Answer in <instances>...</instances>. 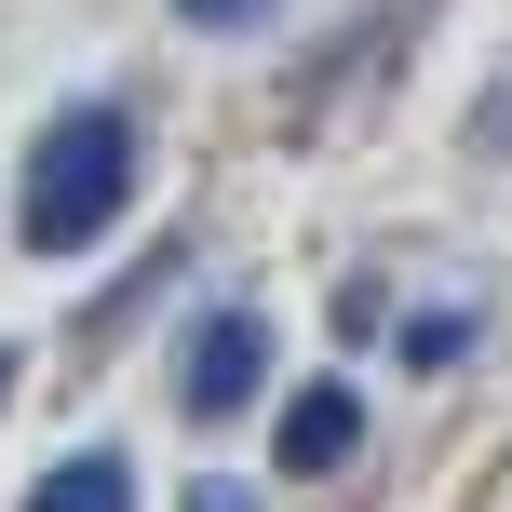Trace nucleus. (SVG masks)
Returning <instances> with one entry per match:
<instances>
[{
    "instance_id": "20e7f679",
    "label": "nucleus",
    "mask_w": 512,
    "mask_h": 512,
    "mask_svg": "<svg viewBox=\"0 0 512 512\" xmlns=\"http://www.w3.org/2000/svg\"><path fill=\"white\" fill-rule=\"evenodd\" d=\"M27 512H135V472L108 459V445H81V459H54L41 486H27Z\"/></svg>"
},
{
    "instance_id": "423d86ee",
    "label": "nucleus",
    "mask_w": 512,
    "mask_h": 512,
    "mask_svg": "<svg viewBox=\"0 0 512 512\" xmlns=\"http://www.w3.org/2000/svg\"><path fill=\"white\" fill-rule=\"evenodd\" d=\"M176 14H189V27H256L270 0H176Z\"/></svg>"
},
{
    "instance_id": "6e6552de",
    "label": "nucleus",
    "mask_w": 512,
    "mask_h": 512,
    "mask_svg": "<svg viewBox=\"0 0 512 512\" xmlns=\"http://www.w3.org/2000/svg\"><path fill=\"white\" fill-rule=\"evenodd\" d=\"M0 391H14V364H0Z\"/></svg>"
},
{
    "instance_id": "7ed1b4c3",
    "label": "nucleus",
    "mask_w": 512,
    "mask_h": 512,
    "mask_svg": "<svg viewBox=\"0 0 512 512\" xmlns=\"http://www.w3.org/2000/svg\"><path fill=\"white\" fill-rule=\"evenodd\" d=\"M351 445H364V405H351V391H297V405H283V472H337V459H351Z\"/></svg>"
},
{
    "instance_id": "f03ea898",
    "label": "nucleus",
    "mask_w": 512,
    "mask_h": 512,
    "mask_svg": "<svg viewBox=\"0 0 512 512\" xmlns=\"http://www.w3.org/2000/svg\"><path fill=\"white\" fill-rule=\"evenodd\" d=\"M256 351H270V337H256L243 310H216V324L189 337V418H243L256 405Z\"/></svg>"
},
{
    "instance_id": "f257e3e1",
    "label": "nucleus",
    "mask_w": 512,
    "mask_h": 512,
    "mask_svg": "<svg viewBox=\"0 0 512 512\" xmlns=\"http://www.w3.org/2000/svg\"><path fill=\"white\" fill-rule=\"evenodd\" d=\"M135 203V122L122 108H54V135L27 149V256H81V243H108V216Z\"/></svg>"
},
{
    "instance_id": "39448f33",
    "label": "nucleus",
    "mask_w": 512,
    "mask_h": 512,
    "mask_svg": "<svg viewBox=\"0 0 512 512\" xmlns=\"http://www.w3.org/2000/svg\"><path fill=\"white\" fill-rule=\"evenodd\" d=\"M405 351H418V364H459V351H472V324H459V310H418Z\"/></svg>"
},
{
    "instance_id": "0eeeda50",
    "label": "nucleus",
    "mask_w": 512,
    "mask_h": 512,
    "mask_svg": "<svg viewBox=\"0 0 512 512\" xmlns=\"http://www.w3.org/2000/svg\"><path fill=\"white\" fill-rule=\"evenodd\" d=\"M189 512H256V499L243 486H189Z\"/></svg>"
}]
</instances>
